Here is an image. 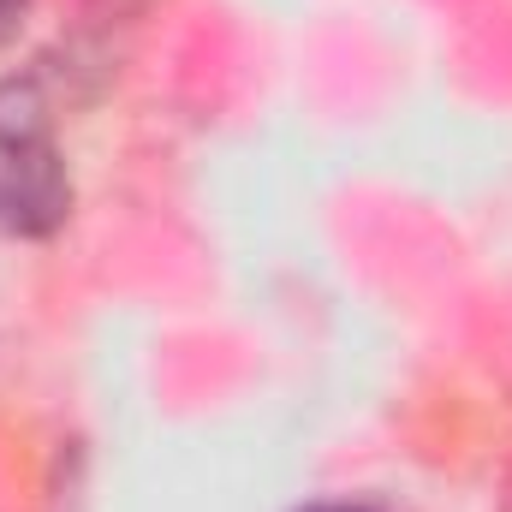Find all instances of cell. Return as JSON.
Wrapping results in <instances>:
<instances>
[{"mask_svg": "<svg viewBox=\"0 0 512 512\" xmlns=\"http://www.w3.org/2000/svg\"><path fill=\"white\" fill-rule=\"evenodd\" d=\"M72 185L54 149L48 114L30 90H0V227L12 233H54L66 221Z\"/></svg>", "mask_w": 512, "mask_h": 512, "instance_id": "obj_1", "label": "cell"}, {"mask_svg": "<svg viewBox=\"0 0 512 512\" xmlns=\"http://www.w3.org/2000/svg\"><path fill=\"white\" fill-rule=\"evenodd\" d=\"M316 512H370V507H316Z\"/></svg>", "mask_w": 512, "mask_h": 512, "instance_id": "obj_3", "label": "cell"}, {"mask_svg": "<svg viewBox=\"0 0 512 512\" xmlns=\"http://www.w3.org/2000/svg\"><path fill=\"white\" fill-rule=\"evenodd\" d=\"M24 6H30V0H0V36L18 24V12H24Z\"/></svg>", "mask_w": 512, "mask_h": 512, "instance_id": "obj_2", "label": "cell"}]
</instances>
